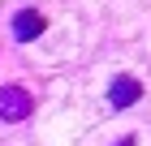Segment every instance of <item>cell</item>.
I'll use <instances>...</instances> for the list:
<instances>
[{
	"instance_id": "6da1fadb",
	"label": "cell",
	"mask_w": 151,
	"mask_h": 146,
	"mask_svg": "<svg viewBox=\"0 0 151 146\" xmlns=\"http://www.w3.org/2000/svg\"><path fill=\"white\" fill-rule=\"evenodd\" d=\"M30 112H35V95H30L26 86H17V82L0 86V120H4V125H17V120H26Z\"/></svg>"
},
{
	"instance_id": "7a4b0ae2",
	"label": "cell",
	"mask_w": 151,
	"mask_h": 146,
	"mask_svg": "<svg viewBox=\"0 0 151 146\" xmlns=\"http://www.w3.org/2000/svg\"><path fill=\"white\" fill-rule=\"evenodd\" d=\"M138 99H142V82L134 78V73H116V78L108 82V103H112L116 112H125V108H134Z\"/></svg>"
},
{
	"instance_id": "3957f363",
	"label": "cell",
	"mask_w": 151,
	"mask_h": 146,
	"mask_svg": "<svg viewBox=\"0 0 151 146\" xmlns=\"http://www.w3.org/2000/svg\"><path fill=\"white\" fill-rule=\"evenodd\" d=\"M13 34L22 43H35L39 34H47V13L43 9H17L13 13Z\"/></svg>"
},
{
	"instance_id": "277c9868",
	"label": "cell",
	"mask_w": 151,
	"mask_h": 146,
	"mask_svg": "<svg viewBox=\"0 0 151 146\" xmlns=\"http://www.w3.org/2000/svg\"><path fill=\"white\" fill-rule=\"evenodd\" d=\"M112 146H138V137H134V133H125L121 142H112Z\"/></svg>"
}]
</instances>
